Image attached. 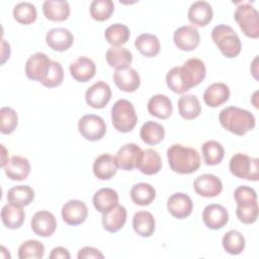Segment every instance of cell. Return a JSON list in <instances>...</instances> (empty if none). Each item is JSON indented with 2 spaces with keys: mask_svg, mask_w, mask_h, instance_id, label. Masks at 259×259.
Wrapping results in <instances>:
<instances>
[{
  "mask_svg": "<svg viewBox=\"0 0 259 259\" xmlns=\"http://www.w3.org/2000/svg\"><path fill=\"white\" fill-rule=\"evenodd\" d=\"M180 74L186 88L190 90L200 84V82L205 78V65L200 59H188L182 66H180Z\"/></svg>",
  "mask_w": 259,
  "mask_h": 259,
  "instance_id": "cell-9",
  "label": "cell"
},
{
  "mask_svg": "<svg viewBox=\"0 0 259 259\" xmlns=\"http://www.w3.org/2000/svg\"><path fill=\"white\" fill-rule=\"evenodd\" d=\"M116 204H118V194L114 189L104 187L94 193L93 205L99 212L104 213Z\"/></svg>",
  "mask_w": 259,
  "mask_h": 259,
  "instance_id": "cell-30",
  "label": "cell"
},
{
  "mask_svg": "<svg viewBox=\"0 0 259 259\" xmlns=\"http://www.w3.org/2000/svg\"><path fill=\"white\" fill-rule=\"evenodd\" d=\"M25 219V212L22 206L6 204L1 209V220L8 229L15 230L22 226Z\"/></svg>",
  "mask_w": 259,
  "mask_h": 259,
  "instance_id": "cell-32",
  "label": "cell"
},
{
  "mask_svg": "<svg viewBox=\"0 0 259 259\" xmlns=\"http://www.w3.org/2000/svg\"><path fill=\"white\" fill-rule=\"evenodd\" d=\"M142 141L147 145H157L164 140L165 130L164 126L156 121H146L140 131Z\"/></svg>",
  "mask_w": 259,
  "mask_h": 259,
  "instance_id": "cell-36",
  "label": "cell"
},
{
  "mask_svg": "<svg viewBox=\"0 0 259 259\" xmlns=\"http://www.w3.org/2000/svg\"><path fill=\"white\" fill-rule=\"evenodd\" d=\"M230 98V88L222 82L212 83L206 87L203 92V101L210 107H218Z\"/></svg>",
  "mask_w": 259,
  "mask_h": 259,
  "instance_id": "cell-23",
  "label": "cell"
},
{
  "mask_svg": "<svg viewBox=\"0 0 259 259\" xmlns=\"http://www.w3.org/2000/svg\"><path fill=\"white\" fill-rule=\"evenodd\" d=\"M188 20L197 26L207 25L213 16V11L210 4L206 1H195L188 9Z\"/></svg>",
  "mask_w": 259,
  "mask_h": 259,
  "instance_id": "cell-21",
  "label": "cell"
},
{
  "mask_svg": "<svg viewBox=\"0 0 259 259\" xmlns=\"http://www.w3.org/2000/svg\"><path fill=\"white\" fill-rule=\"evenodd\" d=\"M236 22L245 35L251 38L259 36V14L250 3L240 4L234 14Z\"/></svg>",
  "mask_w": 259,
  "mask_h": 259,
  "instance_id": "cell-7",
  "label": "cell"
},
{
  "mask_svg": "<svg viewBox=\"0 0 259 259\" xmlns=\"http://www.w3.org/2000/svg\"><path fill=\"white\" fill-rule=\"evenodd\" d=\"M46 41L52 50L65 52L73 45L74 36L69 29L64 27H56L47 32Z\"/></svg>",
  "mask_w": 259,
  "mask_h": 259,
  "instance_id": "cell-19",
  "label": "cell"
},
{
  "mask_svg": "<svg viewBox=\"0 0 259 259\" xmlns=\"http://www.w3.org/2000/svg\"><path fill=\"white\" fill-rule=\"evenodd\" d=\"M193 208L191 198L183 192L172 194L167 200V209L176 219L182 220L190 215Z\"/></svg>",
  "mask_w": 259,
  "mask_h": 259,
  "instance_id": "cell-17",
  "label": "cell"
},
{
  "mask_svg": "<svg viewBox=\"0 0 259 259\" xmlns=\"http://www.w3.org/2000/svg\"><path fill=\"white\" fill-rule=\"evenodd\" d=\"M231 173L241 179L257 181L259 178V160L250 156L237 153L230 160Z\"/></svg>",
  "mask_w": 259,
  "mask_h": 259,
  "instance_id": "cell-6",
  "label": "cell"
},
{
  "mask_svg": "<svg viewBox=\"0 0 259 259\" xmlns=\"http://www.w3.org/2000/svg\"><path fill=\"white\" fill-rule=\"evenodd\" d=\"M1 153H2V157H1V167H3L4 168V166L6 165V163L8 162V158H6V156H8V152L6 151V149H5V147H4V145H1Z\"/></svg>",
  "mask_w": 259,
  "mask_h": 259,
  "instance_id": "cell-51",
  "label": "cell"
},
{
  "mask_svg": "<svg viewBox=\"0 0 259 259\" xmlns=\"http://www.w3.org/2000/svg\"><path fill=\"white\" fill-rule=\"evenodd\" d=\"M111 98V89L109 85L103 81H98L90 86L85 93L86 103L96 109L106 106Z\"/></svg>",
  "mask_w": 259,
  "mask_h": 259,
  "instance_id": "cell-13",
  "label": "cell"
},
{
  "mask_svg": "<svg viewBox=\"0 0 259 259\" xmlns=\"http://www.w3.org/2000/svg\"><path fill=\"white\" fill-rule=\"evenodd\" d=\"M166 83L167 86L175 93L178 94H182L186 91H188V89L186 88L182 78H181V74H180V66H176L173 67L166 75Z\"/></svg>",
  "mask_w": 259,
  "mask_h": 259,
  "instance_id": "cell-47",
  "label": "cell"
},
{
  "mask_svg": "<svg viewBox=\"0 0 259 259\" xmlns=\"http://www.w3.org/2000/svg\"><path fill=\"white\" fill-rule=\"evenodd\" d=\"M223 247L226 252L231 255H238L245 249V238L237 230H231L227 232L222 240Z\"/></svg>",
  "mask_w": 259,
  "mask_h": 259,
  "instance_id": "cell-41",
  "label": "cell"
},
{
  "mask_svg": "<svg viewBox=\"0 0 259 259\" xmlns=\"http://www.w3.org/2000/svg\"><path fill=\"white\" fill-rule=\"evenodd\" d=\"M134 231L141 237H150L155 231V219L153 214L146 210H140L133 218Z\"/></svg>",
  "mask_w": 259,
  "mask_h": 259,
  "instance_id": "cell-33",
  "label": "cell"
},
{
  "mask_svg": "<svg viewBox=\"0 0 259 259\" xmlns=\"http://www.w3.org/2000/svg\"><path fill=\"white\" fill-rule=\"evenodd\" d=\"M113 11L114 4L111 0H94L90 4V14L97 21L107 20Z\"/></svg>",
  "mask_w": 259,
  "mask_h": 259,
  "instance_id": "cell-43",
  "label": "cell"
},
{
  "mask_svg": "<svg viewBox=\"0 0 259 259\" xmlns=\"http://www.w3.org/2000/svg\"><path fill=\"white\" fill-rule=\"evenodd\" d=\"M105 58L107 64L116 70L128 68L133 62V54L127 49L122 47L109 48L106 52Z\"/></svg>",
  "mask_w": 259,
  "mask_h": 259,
  "instance_id": "cell-31",
  "label": "cell"
},
{
  "mask_svg": "<svg viewBox=\"0 0 259 259\" xmlns=\"http://www.w3.org/2000/svg\"><path fill=\"white\" fill-rule=\"evenodd\" d=\"M42 12L49 20L64 21L70 15V5L66 0H46Z\"/></svg>",
  "mask_w": 259,
  "mask_h": 259,
  "instance_id": "cell-28",
  "label": "cell"
},
{
  "mask_svg": "<svg viewBox=\"0 0 259 259\" xmlns=\"http://www.w3.org/2000/svg\"><path fill=\"white\" fill-rule=\"evenodd\" d=\"M64 79V70L62 65L59 62L52 61L50 71L46 77V79L41 82V84L48 88H54L62 84Z\"/></svg>",
  "mask_w": 259,
  "mask_h": 259,
  "instance_id": "cell-46",
  "label": "cell"
},
{
  "mask_svg": "<svg viewBox=\"0 0 259 259\" xmlns=\"http://www.w3.org/2000/svg\"><path fill=\"white\" fill-rule=\"evenodd\" d=\"M113 81L115 85L124 92H134L141 84L139 73L131 67L115 70L113 73Z\"/></svg>",
  "mask_w": 259,
  "mask_h": 259,
  "instance_id": "cell-20",
  "label": "cell"
},
{
  "mask_svg": "<svg viewBox=\"0 0 259 259\" xmlns=\"http://www.w3.org/2000/svg\"><path fill=\"white\" fill-rule=\"evenodd\" d=\"M202 221L208 229L219 230L224 228L229 222V212L222 204L211 203L204 207Z\"/></svg>",
  "mask_w": 259,
  "mask_h": 259,
  "instance_id": "cell-15",
  "label": "cell"
},
{
  "mask_svg": "<svg viewBox=\"0 0 259 259\" xmlns=\"http://www.w3.org/2000/svg\"><path fill=\"white\" fill-rule=\"evenodd\" d=\"M104 36L107 42L112 47H121L128 40L131 32L126 25L121 23H114L105 29Z\"/></svg>",
  "mask_w": 259,
  "mask_h": 259,
  "instance_id": "cell-40",
  "label": "cell"
},
{
  "mask_svg": "<svg viewBox=\"0 0 259 259\" xmlns=\"http://www.w3.org/2000/svg\"><path fill=\"white\" fill-rule=\"evenodd\" d=\"M0 132L3 135H9L14 132L18 123V116L16 111L8 106L0 109Z\"/></svg>",
  "mask_w": 259,
  "mask_h": 259,
  "instance_id": "cell-45",
  "label": "cell"
},
{
  "mask_svg": "<svg viewBox=\"0 0 259 259\" xmlns=\"http://www.w3.org/2000/svg\"><path fill=\"white\" fill-rule=\"evenodd\" d=\"M136 168H138L143 174L154 175L157 174L162 168V160L160 154L153 150L147 149L143 151Z\"/></svg>",
  "mask_w": 259,
  "mask_h": 259,
  "instance_id": "cell-27",
  "label": "cell"
},
{
  "mask_svg": "<svg viewBox=\"0 0 259 259\" xmlns=\"http://www.w3.org/2000/svg\"><path fill=\"white\" fill-rule=\"evenodd\" d=\"M52 61L44 53H35L30 56L25 64V74L28 79L42 82L51 68Z\"/></svg>",
  "mask_w": 259,
  "mask_h": 259,
  "instance_id": "cell-10",
  "label": "cell"
},
{
  "mask_svg": "<svg viewBox=\"0 0 259 259\" xmlns=\"http://www.w3.org/2000/svg\"><path fill=\"white\" fill-rule=\"evenodd\" d=\"M138 115L133 103L126 99L117 100L111 107V122L116 131L128 133L136 126Z\"/></svg>",
  "mask_w": 259,
  "mask_h": 259,
  "instance_id": "cell-5",
  "label": "cell"
},
{
  "mask_svg": "<svg viewBox=\"0 0 259 259\" xmlns=\"http://www.w3.org/2000/svg\"><path fill=\"white\" fill-rule=\"evenodd\" d=\"M195 192L202 197H215L223 190V183L219 177L213 174H201L193 181Z\"/></svg>",
  "mask_w": 259,
  "mask_h": 259,
  "instance_id": "cell-12",
  "label": "cell"
},
{
  "mask_svg": "<svg viewBox=\"0 0 259 259\" xmlns=\"http://www.w3.org/2000/svg\"><path fill=\"white\" fill-rule=\"evenodd\" d=\"M143 153V150L136 144L128 143L123 145L116 153L115 160L117 167L131 171L134 168H136V165Z\"/></svg>",
  "mask_w": 259,
  "mask_h": 259,
  "instance_id": "cell-18",
  "label": "cell"
},
{
  "mask_svg": "<svg viewBox=\"0 0 259 259\" xmlns=\"http://www.w3.org/2000/svg\"><path fill=\"white\" fill-rule=\"evenodd\" d=\"M126 222V209L124 206L116 204L106 212L102 213V226L109 233L119 231Z\"/></svg>",
  "mask_w": 259,
  "mask_h": 259,
  "instance_id": "cell-26",
  "label": "cell"
},
{
  "mask_svg": "<svg viewBox=\"0 0 259 259\" xmlns=\"http://www.w3.org/2000/svg\"><path fill=\"white\" fill-rule=\"evenodd\" d=\"M135 47L143 56L152 58L160 52V40L152 33H143L136 38Z\"/></svg>",
  "mask_w": 259,
  "mask_h": 259,
  "instance_id": "cell-37",
  "label": "cell"
},
{
  "mask_svg": "<svg viewBox=\"0 0 259 259\" xmlns=\"http://www.w3.org/2000/svg\"><path fill=\"white\" fill-rule=\"evenodd\" d=\"M13 17L17 22L27 25L35 21L37 17V11L32 3L20 2L13 8Z\"/></svg>",
  "mask_w": 259,
  "mask_h": 259,
  "instance_id": "cell-42",
  "label": "cell"
},
{
  "mask_svg": "<svg viewBox=\"0 0 259 259\" xmlns=\"http://www.w3.org/2000/svg\"><path fill=\"white\" fill-rule=\"evenodd\" d=\"M81 136L91 142L101 140L106 133V124L102 117L95 114H86L78 121Z\"/></svg>",
  "mask_w": 259,
  "mask_h": 259,
  "instance_id": "cell-8",
  "label": "cell"
},
{
  "mask_svg": "<svg viewBox=\"0 0 259 259\" xmlns=\"http://www.w3.org/2000/svg\"><path fill=\"white\" fill-rule=\"evenodd\" d=\"M33 233L40 237L52 236L57 228L55 215L48 210H39L35 212L30 222Z\"/></svg>",
  "mask_w": 259,
  "mask_h": 259,
  "instance_id": "cell-16",
  "label": "cell"
},
{
  "mask_svg": "<svg viewBox=\"0 0 259 259\" xmlns=\"http://www.w3.org/2000/svg\"><path fill=\"white\" fill-rule=\"evenodd\" d=\"M70 73L76 81L87 82L95 76L96 66L91 59L79 57L70 64Z\"/></svg>",
  "mask_w": 259,
  "mask_h": 259,
  "instance_id": "cell-22",
  "label": "cell"
},
{
  "mask_svg": "<svg viewBox=\"0 0 259 259\" xmlns=\"http://www.w3.org/2000/svg\"><path fill=\"white\" fill-rule=\"evenodd\" d=\"M237 202L236 214L243 224H253L258 219V202L256 191L246 185L239 186L234 191Z\"/></svg>",
  "mask_w": 259,
  "mask_h": 259,
  "instance_id": "cell-3",
  "label": "cell"
},
{
  "mask_svg": "<svg viewBox=\"0 0 259 259\" xmlns=\"http://www.w3.org/2000/svg\"><path fill=\"white\" fill-rule=\"evenodd\" d=\"M34 199V191L28 185L11 187L7 192V201L17 206H26Z\"/></svg>",
  "mask_w": 259,
  "mask_h": 259,
  "instance_id": "cell-35",
  "label": "cell"
},
{
  "mask_svg": "<svg viewBox=\"0 0 259 259\" xmlns=\"http://www.w3.org/2000/svg\"><path fill=\"white\" fill-rule=\"evenodd\" d=\"M201 153L204 163L209 166H214L223 161L225 149L219 142L210 140L201 146Z\"/></svg>",
  "mask_w": 259,
  "mask_h": 259,
  "instance_id": "cell-39",
  "label": "cell"
},
{
  "mask_svg": "<svg viewBox=\"0 0 259 259\" xmlns=\"http://www.w3.org/2000/svg\"><path fill=\"white\" fill-rule=\"evenodd\" d=\"M45 255V246L36 240H27L18 248V258L40 259Z\"/></svg>",
  "mask_w": 259,
  "mask_h": 259,
  "instance_id": "cell-44",
  "label": "cell"
},
{
  "mask_svg": "<svg viewBox=\"0 0 259 259\" xmlns=\"http://www.w3.org/2000/svg\"><path fill=\"white\" fill-rule=\"evenodd\" d=\"M88 215V208L85 202L78 199L67 201L62 207L63 221L70 226H78L85 222Z\"/></svg>",
  "mask_w": 259,
  "mask_h": 259,
  "instance_id": "cell-14",
  "label": "cell"
},
{
  "mask_svg": "<svg viewBox=\"0 0 259 259\" xmlns=\"http://www.w3.org/2000/svg\"><path fill=\"white\" fill-rule=\"evenodd\" d=\"M156 197L155 188L146 182L135 184L131 189V198L138 205H149Z\"/></svg>",
  "mask_w": 259,
  "mask_h": 259,
  "instance_id": "cell-38",
  "label": "cell"
},
{
  "mask_svg": "<svg viewBox=\"0 0 259 259\" xmlns=\"http://www.w3.org/2000/svg\"><path fill=\"white\" fill-rule=\"evenodd\" d=\"M115 157L110 154L99 155L93 163V173L100 180H108L112 178L117 171Z\"/></svg>",
  "mask_w": 259,
  "mask_h": 259,
  "instance_id": "cell-25",
  "label": "cell"
},
{
  "mask_svg": "<svg viewBox=\"0 0 259 259\" xmlns=\"http://www.w3.org/2000/svg\"><path fill=\"white\" fill-rule=\"evenodd\" d=\"M175 46L184 52H190L196 49L200 41V35L197 28L191 25L178 27L173 34Z\"/></svg>",
  "mask_w": 259,
  "mask_h": 259,
  "instance_id": "cell-11",
  "label": "cell"
},
{
  "mask_svg": "<svg viewBox=\"0 0 259 259\" xmlns=\"http://www.w3.org/2000/svg\"><path fill=\"white\" fill-rule=\"evenodd\" d=\"M6 176L11 180H24L30 173L29 161L21 156L11 157L4 166Z\"/></svg>",
  "mask_w": 259,
  "mask_h": 259,
  "instance_id": "cell-24",
  "label": "cell"
},
{
  "mask_svg": "<svg viewBox=\"0 0 259 259\" xmlns=\"http://www.w3.org/2000/svg\"><path fill=\"white\" fill-rule=\"evenodd\" d=\"M70 257L71 256H70V253L68 252V250L63 247H55L50 254L51 259H58V258L70 259Z\"/></svg>",
  "mask_w": 259,
  "mask_h": 259,
  "instance_id": "cell-49",
  "label": "cell"
},
{
  "mask_svg": "<svg viewBox=\"0 0 259 259\" xmlns=\"http://www.w3.org/2000/svg\"><path fill=\"white\" fill-rule=\"evenodd\" d=\"M167 158L170 168L178 174H191L200 167L199 154L190 147L171 145L167 150Z\"/></svg>",
  "mask_w": 259,
  "mask_h": 259,
  "instance_id": "cell-1",
  "label": "cell"
},
{
  "mask_svg": "<svg viewBox=\"0 0 259 259\" xmlns=\"http://www.w3.org/2000/svg\"><path fill=\"white\" fill-rule=\"evenodd\" d=\"M179 114L187 120L196 118L201 112V106L198 98L192 94L182 95L178 99Z\"/></svg>",
  "mask_w": 259,
  "mask_h": 259,
  "instance_id": "cell-34",
  "label": "cell"
},
{
  "mask_svg": "<svg viewBox=\"0 0 259 259\" xmlns=\"http://www.w3.org/2000/svg\"><path fill=\"white\" fill-rule=\"evenodd\" d=\"M148 111L151 115L161 119L168 118L173 112V105L170 98L164 94H156L148 101Z\"/></svg>",
  "mask_w": 259,
  "mask_h": 259,
  "instance_id": "cell-29",
  "label": "cell"
},
{
  "mask_svg": "<svg viewBox=\"0 0 259 259\" xmlns=\"http://www.w3.org/2000/svg\"><path fill=\"white\" fill-rule=\"evenodd\" d=\"M219 120L224 128L237 136H244L255 127V116L248 110L228 106L219 114Z\"/></svg>",
  "mask_w": 259,
  "mask_h": 259,
  "instance_id": "cell-2",
  "label": "cell"
},
{
  "mask_svg": "<svg viewBox=\"0 0 259 259\" xmlns=\"http://www.w3.org/2000/svg\"><path fill=\"white\" fill-rule=\"evenodd\" d=\"M78 259H87V258H103L104 255L94 247H83L79 250Z\"/></svg>",
  "mask_w": 259,
  "mask_h": 259,
  "instance_id": "cell-48",
  "label": "cell"
},
{
  "mask_svg": "<svg viewBox=\"0 0 259 259\" xmlns=\"http://www.w3.org/2000/svg\"><path fill=\"white\" fill-rule=\"evenodd\" d=\"M211 38L221 53L227 58H235L241 53V39L229 25L219 24L214 26L211 31Z\"/></svg>",
  "mask_w": 259,
  "mask_h": 259,
  "instance_id": "cell-4",
  "label": "cell"
},
{
  "mask_svg": "<svg viewBox=\"0 0 259 259\" xmlns=\"http://www.w3.org/2000/svg\"><path fill=\"white\" fill-rule=\"evenodd\" d=\"M1 46H2V49H1V64H4L5 61L7 59H9L10 47H9V44H7L5 39L1 40Z\"/></svg>",
  "mask_w": 259,
  "mask_h": 259,
  "instance_id": "cell-50",
  "label": "cell"
}]
</instances>
